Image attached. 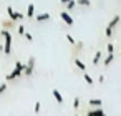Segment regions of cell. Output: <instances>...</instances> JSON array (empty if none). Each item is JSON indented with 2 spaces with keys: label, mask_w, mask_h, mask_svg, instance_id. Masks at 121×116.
Returning a JSON list of instances; mask_svg holds the SVG:
<instances>
[{
  "label": "cell",
  "mask_w": 121,
  "mask_h": 116,
  "mask_svg": "<svg viewBox=\"0 0 121 116\" xmlns=\"http://www.w3.org/2000/svg\"><path fill=\"white\" fill-rule=\"evenodd\" d=\"M0 35H2L4 38H5V45H4V52L9 55L10 52H12V33L9 32V30H2L0 32Z\"/></svg>",
  "instance_id": "1"
},
{
  "label": "cell",
  "mask_w": 121,
  "mask_h": 116,
  "mask_svg": "<svg viewBox=\"0 0 121 116\" xmlns=\"http://www.w3.org/2000/svg\"><path fill=\"white\" fill-rule=\"evenodd\" d=\"M20 75H23V65L20 63V61H17L15 63V70L10 73V75H7V80L10 81V80H15V78H18Z\"/></svg>",
  "instance_id": "2"
},
{
  "label": "cell",
  "mask_w": 121,
  "mask_h": 116,
  "mask_svg": "<svg viewBox=\"0 0 121 116\" xmlns=\"http://www.w3.org/2000/svg\"><path fill=\"white\" fill-rule=\"evenodd\" d=\"M33 66H35V58L30 56V58H28V63L23 65V75L32 76V75H33Z\"/></svg>",
  "instance_id": "3"
},
{
  "label": "cell",
  "mask_w": 121,
  "mask_h": 116,
  "mask_svg": "<svg viewBox=\"0 0 121 116\" xmlns=\"http://www.w3.org/2000/svg\"><path fill=\"white\" fill-rule=\"evenodd\" d=\"M7 13H9V17H10V20H22L23 18V15L22 13H18V12H13V9L12 7H7Z\"/></svg>",
  "instance_id": "4"
},
{
  "label": "cell",
  "mask_w": 121,
  "mask_h": 116,
  "mask_svg": "<svg viewBox=\"0 0 121 116\" xmlns=\"http://www.w3.org/2000/svg\"><path fill=\"white\" fill-rule=\"evenodd\" d=\"M60 17H61V20H63L66 25H73V18H71L66 12H61V13H60Z\"/></svg>",
  "instance_id": "5"
},
{
  "label": "cell",
  "mask_w": 121,
  "mask_h": 116,
  "mask_svg": "<svg viewBox=\"0 0 121 116\" xmlns=\"http://www.w3.org/2000/svg\"><path fill=\"white\" fill-rule=\"evenodd\" d=\"M88 116H106V114H104V111H103V109L98 106L96 109H91V111L88 113Z\"/></svg>",
  "instance_id": "6"
},
{
  "label": "cell",
  "mask_w": 121,
  "mask_h": 116,
  "mask_svg": "<svg viewBox=\"0 0 121 116\" xmlns=\"http://www.w3.org/2000/svg\"><path fill=\"white\" fill-rule=\"evenodd\" d=\"M118 23H119V15H114V17H113V20L108 23V28H111V30H113V28H114Z\"/></svg>",
  "instance_id": "7"
},
{
  "label": "cell",
  "mask_w": 121,
  "mask_h": 116,
  "mask_svg": "<svg viewBox=\"0 0 121 116\" xmlns=\"http://www.w3.org/2000/svg\"><path fill=\"white\" fill-rule=\"evenodd\" d=\"M53 98L56 99V103H58V104H61V103H63V96H61V93H60L58 90H53Z\"/></svg>",
  "instance_id": "8"
},
{
  "label": "cell",
  "mask_w": 121,
  "mask_h": 116,
  "mask_svg": "<svg viewBox=\"0 0 121 116\" xmlns=\"http://www.w3.org/2000/svg\"><path fill=\"white\" fill-rule=\"evenodd\" d=\"M37 20L38 22H47V20H50V13H38Z\"/></svg>",
  "instance_id": "9"
},
{
  "label": "cell",
  "mask_w": 121,
  "mask_h": 116,
  "mask_svg": "<svg viewBox=\"0 0 121 116\" xmlns=\"http://www.w3.org/2000/svg\"><path fill=\"white\" fill-rule=\"evenodd\" d=\"M113 60H114V56H113V53H108V55H106V58L103 60V61H104V66H108V65H111V61H113Z\"/></svg>",
  "instance_id": "10"
},
{
  "label": "cell",
  "mask_w": 121,
  "mask_h": 116,
  "mask_svg": "<svg viewBox=\"0 0 121 116\" xmlns=\"http://www.w3.org/2000/svg\"><path fill=\"white\" fill-rule=\"evenodd\" d=\"M35 15V5H28V9H27V17H33Z\"/></svg>",
  "instance_id": "11"
},
{
  "label": "cell",
  "mask_w": 121,
  "mask_h": 116,
  "mask_svg": "<svg viewBox=\"0 0 121 116\" xmlns=\"http://www.w3.org/2000/svg\"><path fill=\"white\" fill-rule=\"evenodd\" d=\"M101 52H96L95 53V56H93V65H96V63H99V60H101Z\"/></svg>",
  "instance_id": "12"
},
{
  "label": "cell",
  "mask_w": 121,
  "mask_h": 116,
  "mask_svg": "<svg viewBox=\"0 0 121 116\" xmlns=\"http://www.w3.org/2000/svg\"><path fill=\"white\" fill-rule=\"evenodd\" d=\"M75 65H76V66H78V68H80L81 71H85V70H86V66H85V63H83L81 60H78V58L75 60Z\"/></svg>",
  "instance_id": "13"
},
{
  "label": "cell",
  "mask_w": 121,
  "mask_h": 116,
  "mask_svg": "<svg viewBox=\"0 0 121 116\" xmlns=\"http://www.w3.org/2000/svg\"><path fill=\"white\" fill-rule=\"evenodd\" d=\"M76 7V2H75V0H70V2L66 4V10H73Z\"/></svg>",
  "instance_id": "14"
},
{
  "label": "cell",
  "mask_w": 121,
  "mask_h": 116,
  "mask_svg": "<svg viewBox=\"0 0 121 116\" xmlns=\"http://www.w3.org/2000/svg\"><path fill=\"white\" fill-rule=\"evenodd\" d=\"M83 78H85V81H86L88 85H93V78H91L88 73H83Z\"/></svg>",
  "instance_id": "15"
},
{
  "label": "cell",
  "mask_w": 121,
  "mask_h": 116,
  "mask_svg": "<svg viewBox=\"0 0 121 116\" xmlns=\"http://www.w3.org/2000/svg\"><path fill=\"white\" fill-rule=\"evenodd\" d=\"M90 106H101V99H90Z\"/></svg>",
  "instance_id": "16"
},
{
  "label": "cell",
  "mask_w": 121,
  "mask_h": 116,
  "mask_svg": "<svg viewBox=\"0 0 121 116\" xmlns=\"http://www.w3.org/2000/svg\"><path fill=\"white\" fill-rule=\"evenodd\" d=\"M76 4H78V5H83V7H90V5H91L90 0H78Z\"/></svg>",
  "instance_id": "17"
},
{
  "label": "cell",
  "mask_w": 121,
  "mask_h": 116,
  "mask_svg": "<svg viewBox=\"0 0 121 116\" xmlns=\"http://www.w3.org/2000/svg\"><path fill=\"white\" fill-rule=\"evenodd\" d=\"M33 111H35V114H40V101H37V103H35Z\"/></svg>",
  "instance_id": "18"
},
{
  "label": "cell",
  "mask_w": 121,
  "mask_h": 116,
  "mask_svg": "<svg viewBox=\"0 0 121 116\" xmlns=\"http://www.w3.org/2000/svg\"><path fill=\"white\" fill-rule=\"evenodd\" d=\"M73 108H75V109L80 108V98H75V99H73Z\"/></svg>",
  "instance_id": "19"
},
{
  "label": "cell",
  "mask_w": 121,
  "mask_h": 116,
  "mask_svg": "<svg viewBox=\"0 0 121 116\" xmlns=\"http://www.w3.org/2000/svg\"><path fill=\"white\" fill-rule=\"evenodd\" d=\"M106 52H108V53H113V45H111V43L106 45Z\"/></svg>",
  "instance_id": "20"
},
{
  "label": "cell",
  "mask_w": 121,
  "mask_h": 116,
  "mask_svg": "<svg viewBox=\"0 0 121 116\" xmlns=\"http://www.w3.org/2000/svg\"><path fill=\"white\" fill-rule=\"evenodd\" d=\"M5 90H7V85H5V83H2V85H0V95H2Z\"/></svg>",
  "instance_id": "21"
},
{
  "label": "cell",
  "mask_w": 121,
  "mask_h": 116,
  "mask_svg": "<svg viewBox=\"0 0 121 116\" xmlns=\"http://www.w3.org/2000/svg\"><path fill=\"white\" fill-rule=\"evenodd\" d=\"M25 37H27L28 42H33V35H32V33H25Z\"/></svg>",
  "instance_id": "22"
},
{
  "label": "cell",
  "mask_w": 121,
  "mask_h": 116,
  "mask_svg": "<svg viewBox=\"0 0 121 116\" xmlns=\"http://www.w3.org/2000/svg\"><path fill=\"white\" fill-rule=\"evenodd\" d=\"M66 40H68L71 45H75V40H73V37H71V35H66Z\"/></svg>",
  "instance_id": "23"
},
{
  "label": "cell",
  "mask_w": 121,
  "mask_h": 116,
  "mask_svg": "<svg viewBox=\"0 0 121 116\" xmlns=\"http://www.w3.org/2000/svg\"><path fill=\"white\" fill-rule=\"evenodd\" d=\"M18 33H20V35H25V28H23V27H22V25H20V27H18Z\"/></svg>",
  "instance_id": "24"
},
{
  "label": "cell",
  "mask_w": 121,
  "mask_h": 116,
  "mask_svg": "<svg viewBox=\"0 0 121 116\" xmlns=\"http://www.w3.org/2000/svg\"><path fill=\"white\" fill-rule=\"evenodd\" d=\"M98 81H99V83H103V81H104V75H99V78H98Z\"/></svg>",
  "instance_id": "25"
},
{
  "label": "cell",
  "mask_w": 121,
  "mask_h": 116,
  "mask_svg": "<svg viewBox=\"0 0 121 116\" xmlns=\"http://www.w3.org/2000/svg\"><path fill=\"white\" fill-rule=\"evenodd\" d=\"M60 2H61V4H65V5H66V4H68V2H70V0H60Z\"/></svg>",
  "instance_id": "26"
},
{
  "label": "cell",
  "mask_w": 121,
  "mask_h": 116,
  "mask_svg": "<svg viewBox=\"0 0 121 116\" xmlns=\"http://www.w3.org/2000/svg\"><path fill=\"white\" fill-rule=\"evenodd\" d=\"M75 116H78V114H75Z\"/></svg>",
  "instance_id": "27"
}]
</instances>
